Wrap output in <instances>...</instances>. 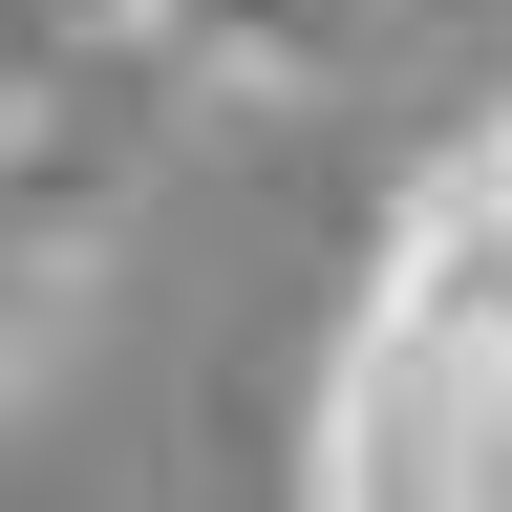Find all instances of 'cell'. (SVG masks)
<instances>
[{
  "instance_id": "6da1fadb",
  "label": "cell",
  "mask_w": 512,
  "mask_h": 512,
  "mask_svg": "<svg viewBox=\"0 0 512 512\" xmlns=\"http://www.w3.org/2000/svg\"><path fill=\"white\" fill-rule=\"evenodd\" d=\"M150 64H235V86H320L342 64V0H107Z\"/></svg>"
}]
</instances>
